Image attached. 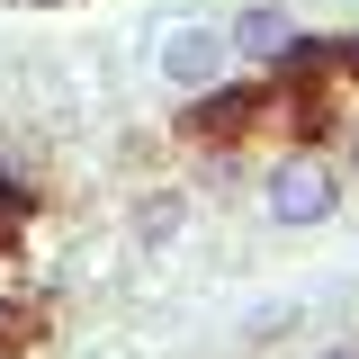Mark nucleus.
Wrapping results in <instances>:
<instances>
[{"label": "nucleus", "mask_w": 359, "mask_h": 359, "mask_svg": "<svg viewBox=\"0 0 359 359\" xmlns=\"http://www.w3.org/2000/svg\"><path fill=\"white\" fill-rule=\"evenodd\" d=\"M261 216L278 233H314L341 216V162L323 144H278V162L261 171Z\"/></svg>", "instance_id": "f257e3e1"}, {"label": "nucleus", "mask_w": 359, "mask_h": 359, "mask_svg": "<svg viewBox=\"0 0 359 359\" xmlns=\"http://www.w3.org/2000/svg\"><path fill=\"white\" fill-rule=\"evenodd\" d=\"M153 72H162V90H180V99L224 90L233 81V36H224V18H171V27L153 36Z\"/></svg>", "instance_id": "f03ea898"}, {"label": "nucleus", "mask_w": 359, "mask_h": 359, "mask_svg": "<svg viewBox=\"0 0 359 359\" xmlns=\"http://www.w3.org/2000/svg\"><path fill=\"white\" fill-rule=\"evenodd\" d=\"M224 36H233V63H252V72H278V63L306 45V27H297L278 0H252V9H233V18H224Z\"/></svg>", "instance_id": "7ed1b4c3"}, {"label": "nucleus", "mask_w": 359, "mask_h": 359, "mask_svg": "<svg viewBox=\"0 0 359 359\" xmlns=\"http://www.w3.org/2000/svg\"><path fill=\"white\" fill-rule=\"evenodd\" d=\"M351 171H359V126H351Z\"/></svg>", "instance_id": "20e7f679"}, {"label": "nucleus", "mask_w": 359, "mask_h": 359, "mask_svg": "<svg viewBox=\"0 0 359 359\" xmlns=\"http://www.w3.org/2000/svg\"><path fill=\"white\" fill-rule=\"evenodd\" d=\"M323 359H359V351H323Z\"/></svg>", "instance_id": "39448f33"}]
</instances>
